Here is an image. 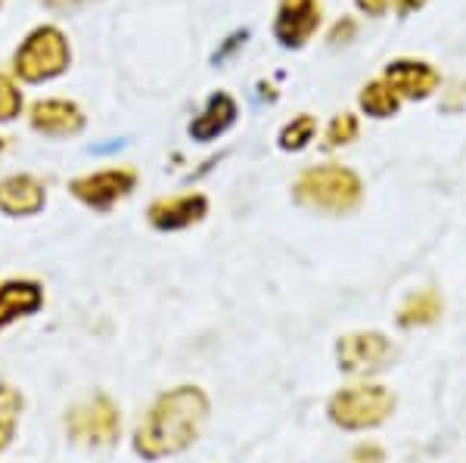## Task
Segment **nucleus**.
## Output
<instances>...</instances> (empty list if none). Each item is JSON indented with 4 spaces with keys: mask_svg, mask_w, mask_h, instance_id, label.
I'll use <instances>...</instances> for the list:
<instances>
[{
    "mask_svg": "<svg viewBox=\"0 0 466 463\" xmlns=\"http://www.w3.org/2000/svg\"><path fill=\"white\" fill-rule=\"evenodd\" d=\"M441 317V296L435 289H420V293L408 296V302L398 311V324L401 327H430Z\"/></svg>",
    "mask_w": 466,
    "mask_h": 463,
    "instance_id": "nucleus-15",
    "label": "nucleus"
},
{
    "mask_svg": "<svg viewBox=\"0 0 466 463\" xmlns=\"http://www.w3.org/2000/svg\"><path fill=\"white\" fill-rule=\"evenodd\" d=\"M314 134H318V122H314V116H296L287 128L280 131V146L296 153V149H305L308 144H311Z\"/></svg>",
    "mask_w": 466,
    "mask_h": 463,
    "instance_id": "nucleus-18",
    "label": "nucleus"
},
{
    "mask_svg": "<svg viewBox=\"0 0 466 463\" xmlns=\"http://www.w3.org/2000/svg\"><path fill=\"white\" fill-rule=\"evenodd\" d=\"M0 149H4V140H0Z\"/></svg>",
    "mask_w": 466,
    "mask_h": 463,
    "instance_id": "nucleus-26",
    "label": "nucleus"
},
{
    "mask_svg": "<svg viewBox=\"0 0 466 463\" xmlns=\"http://www.w3.org/2000/svg\"><path fill=\"white\" fill-rule=\"evenodd\" d=\"M351 32H355V25H351V22H345V28H342V22H339V25H336V32H333V41H345V37H349Z\"/></svg>",
    "mask_w": 466,
    "mask_h": 463,
    "instance_id": "nucleus-24",
    "label": "nucleus"
},
{
    "mask_svg": "<svg viewBox=\"0 0 466 463\" xmlns=\"http://www.w3.org/2000/svg\"><path fill=\"white\" fill-rule=\"evenodd\" d=\"M208 420V395L199 386H177L156 398L134 432V451L144 460H162L187 451Z\"/></svg>",
    "mask_w": 466,
    "mask_h": 463,
    "instance_id": "nucleus-1",
    "label": "nucleus"
},
{
    "mask_svg": "<svg viewBox=\"0 0 466 463\" xmlns=\"http://www.w3.org/2000/svg\"><path fill=\"white\" fill-rule=\"evenodd\" d=\"M22 109V94L6 75H0V122H10L16 118Z\"/></svg>",
    "mask_w": 466,
    "mask_h": 463,
    "instance_id": "nucleus-20",
    "label": "nucleus"
},
{
    "mask_svg": "<svg viewBox=\"0 0 466 463\" xmlns=\"http://www.w3.org/2000/svg\"><path fill=\"white\" fill-rule=\"evenodd\" d=\"M28 118L35 131L50 134V137H72L85 128V112L72 100H37Z\"/></svg>",
    "mask_w": 466,
    "mask_h": 463,
    "instance_id": "nucleus-11",
    "label": "nucleus"
},
{
    "mask_svg": "<svg viewBox=\"0 0 466 463\" xmlns=\"http://www.w3.org/2000/svg\"><path fill=\"white\" fill-rule=\"evenodd\" d=\"M134 186H137V171L109 168V171H96V175L75 177L69 184V190L75 193V199H81L85 206L96 208V212H106L118 199H125Z\"/></svg>",
    "mask_w": 466,
    "mask_h": 463,
    "instance_id": "nucleus-7",
    "label": "nucleus"
},
{
    "mask_svg": "<svg viewBox=\"0 0 466 463\" xmlns=\"http://www.w3.org/2000/svg\"><path fill=\"white\" fill-rule=\"evenodd\" d=\"M149 224L156 230H184L199 224L208 215V199L202 193H187V196H171V199H159V203L149 206Z\"/></svg>",
    "mask_w": 466,
    "mask_h": 463,
    "instance_id": "nucleus-9",
    "label": "nucleus"
},
{
    "mask_svg": "<svg viewBox=\"0 0 466 463\" xmlns=\"http://www.w3.org/2000/svg\"><path fill=\"white\" fill-rule=\"evenodd\" d=\"M336 357H339V367L345 373H373L382 370L395 357L392 339H386L377 330L367 333H349L336 346Z\"/></svg>",
    "mask_w": 466,
    "mask_h": 463,
    "instance_id": "nucleus-6",
    "label": "nucleus"
},
{
    "mask_svg": "<svg viewBox=\"0 0 466 463\" xmlns=\"http://www.w3.org/2000/svg\"><path fill=\"white\" fill-rule=\"evenodd\" d=\"M349 463H386V451H382L380 445H373V442L358 445L355 451H351Z\"/></svg>",
    "mask_w": 466,
    "mask_h": 463,
    "instance_id": "nucleus-21",
    "label": "nucleus"
},
{
    "mask_svg": "<svg viewBox=\"0 0 466 463\" xmlns=\"http://www.w3.org/2000/svg\"><path fill=\"white\" fill-rule=\"evenodd\" d=\"M423 4H426V0H398V10H401V13H410V10H420Z\"/></svg>",
    "mask_w": 466,
    "mask_h": 463,
    "instance_id": "nucleus-25",
    "label": "nucleus"
},
{
    "mask_svg": "<svg viewBox=\"0 0 466 463\" xmlns=\"http://www.w3.org/2000/svg\"><path fill=\"white\" fill-rule=\"evenodd\" d=\"M69 59H72V50H69L66 35L54 25H44V28H35V32L25 37V44L16 50L13 69H16L22 81H47V78H56L59 72H66Z\"/></svg>",
    "mask_w": 466,
    "mask_h": 463,
    "instance_id": "nucleus-4",
    "label": "nucleus"
},
{
    "mask_svg": "<svg viewBox=\"0 0 466 463\" xmlns=\"http://www.w3.org/2000/svg\"><path fill=\"white\" fill-rule=\"evenodd\" d=\"M398 103H401V96L395 94V87L389 85L386 78L370 81V85H364V91H360V109H364L367 116H373V118L395 116Z\"/></svg>",
    "mask_w": 466,
    "mask_h": 463,
    "instance_id": "nucleus-17",
    "label": "nucleus"
},
{
    "mask_svg": "<svg viewBox=\"0 0 466 463\" xmlns=\"http://www.w3.org/2000/svg\"><path fill=\"white\" fill-rule=\"evenodd\" d=\"M44 305V289L35 280H6L0 283V330L19 317H32Z\"/></svg>",
    "mask_w": 466,
    "mask_h": 463,
    "instance_id": "nucleus-13",
    "label": "nucleus"
},
{
    "mask_svg": "<svg viewBox=\"0 0 466 463\" xmlns=\"http://www.w3.org/2000/svg\"><path fill=\"white\" fill-rule=\"evenodd\" d=\"M389 4H392V0H358V6L367 13V16H382Z\"/></svg>",
    "mask_w": 466,
    "mask_h": 463,
    "instance_id": "nucleus-22",
    "label": "nucleus"
},
{
    "mask_svg": "<svg viewBox=\"0 0 466 463\" xmlns=\"http://www.w3.org/2000/svg\"><path fill=\"white\" fill-rule=\"evenodd\" d=\"M386 81L395 87L398 96L408 100H423L439 87V72L430 63H417V59H395L386 65Z\"/></svg>",
    "mask_w": 466,
    "mask_h": 463,
    "instance_id": "nucleus-12",
    "label": "nucleus"
},
{
    "mask_svg": "<svg viewBox=\"0 0 466 463\" xmlns=\"http://www.w3.org/2000/svg\"><path fill=\"white\" fill-rule=\"evenodd\" d=\"M233 118H237V103H233V96L230 94H212L206 103V109H202L199 116L190 122L193 140L208 144V140H215L218 134H224L230 128Z\"/></svg>",
    "mask_w": 466,
    "mask_h": 463,
    "instance_id": "nucleus-14",
    "label": "nucleus"
},
{
    "mask_svg": "<svg viewBox=\"0 0 466 463\" xmlns=\"http://www.w3.org/2000/svg\"><path fill=\"white\" fill-rule=\"evenodd\" d=\"M22 408H25V398H22L16 386L0 383V451H6L16 438Z\"/></svg>",
    "mask_w": 466,
    "mask_h": 463,
    "instance_id": "nucleus-16",
    "label": "nucleus"
},
{
    "mask_svg": "<svg viewBox=\"0 0 466 463\" xmlns=\"http://www.w3.org/2000/svg\"><path fill=\"white\" fill-rule=\"evenodd\" d=\"M355 137H358V118L355 116L342 112V116H336L333 122H329V128H327V146L351 144Z\"/></svg>",
    "mask_w": 466,
    "mask_h": 463,
    "instance_id": "nucleus-19",
    "label": "nucleus"
},
{
    "mask_svg": "<svg viewBox=\"0 0 466 463\" xmlns=\"http://www.w3.org/2000/svg\"><path fill=\"white\" fill-rule=\"evenodd\" d=\"M360 177L351 168L342 166H318L302 171L296 181V199L318 212H351L360 203Z\"/></svg>",
    "mask_w": 466,
    "mask_h": 463,
    "instance_id": "nucleus-2",
    "label": "nucleus"
},
{
    "mask_svg": "<svg viewBox=\"0 0 466 463\" xmlns=\"http://www.w3.org/2000/svg\"><path fill=\"white\" fill-rule=\"evenodd\" d=\"M47 206V190L32 175H10L0 181V212L10 218H28Z\"/></svg>",
    "mask_w": 466,
    "mask_h": 463,
    "instance_id": "nucleus-10",
    "label": "nucleus"
},
{
    "mask_svg": "<svg viewBox=\"0 0 466 463\" xmlns=\"http://www.w3.org/2000/svg\"><path fill=\"white\" fill-rule=\"evenodd\" d=\"M0 4H4V0H0Z\"/></svg>",
    "mask_w": 466,
    "mask_h": 463,
    "instance_id": "nucleus-27",
    "label": "nucleus"
},
{
    "mask_svg": "<svg viewBox=\"0 0 466 463\" xmlns=\"http://www.w3.org/2000/svg\"><path fill=\"white\" fill-rule=\"evenodd\" d=\"M320 25V4L318 0H280L277 6L274 35L283 47H302Z\"/></svg>",
    "mask_w": 466,
    "mask_h": 463,
    "instance_id": "nucleus-8",
    "label": "nucleus"
},
{
    "mask_svg": "<svg viewBox=\"0 0 466 463\" xmlns=\"http://www.w3.org/2000/svg\"><path fill=\"white\" fill-rule=\"evenodd\" d=\"M329 420L336 427L358 432L386 423L395 410V395L386 386H349L329 398Z\"/></svg>",
    "mask_w": 466,
    "mask_h": 463,
    "instance_id": "nucleus-3",
    "label": "nucleus"
},
{
    "mask_svg": "<svg viewBox=\"0 0 466 463\" xmlns=\"http://www.w3.org/2000/svg\"><path fill=\"white\" fill-rule=\"evenodd\" d=\"M66 432L72 442L87 448H109L118 442L122 432V417L109 395H94V398L75 405L66 414Z\"/></svg>",
    "mask_w": 466,
    "mask_h": 463,
    "instance_id": "nucleus-5",
    "label": "nucleus"
},
{
    "mask_svg": "<svg viewBox=\"0 0 466 463\" xmlns=\"http://www.w3.org/2000/svg\"><path fill=\"white\" fill-rule=\"evenodd\" d=\"M54 10H72V6H81V4H87V0H47Z\"/></svg>",
    "mask_w": 466,
    "mask_h": 463,
    "instance_id": "nucleus-23",
    "label": "nucleus"
}]
</instances>
